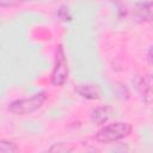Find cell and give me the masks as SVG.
Returning <instances> with one entry per match:
<instances>
[{
  "mask_svg": "<svg viewBox=\"0 0 153 153\" xmlns=\"http://www.w3.org/2000/svg\"><path fill=\"white\" fill-rule=\"evenodd\" d=\"M112 112H114V109L110 105H100V106L94 108L91 111L90 118H91L93 124L103 126V124H105L111 118Z\"/></svg>",
  "mask_w": 153,
  "mask_h": 153,
  "instance_id": "5",
  "label": "cell"
},
{
  "mask_svg": "<svg viewBox=\"0 0 153 153\" xmlns=\"http://www.w3.org/2000/svg\"><path fill=\"white\" fill-rule=\"evenodd\" d=\"M25 2V0H0V6L2 8H6V7H14V6H18L20 4Z\"/></svg>",
  "mask_w": 153,
  "mask_h": 153,
  "instance_id": "11",
  "label": "cell"
},
{
  "mask_svg": "<svg viewBox=\"0 0 153 153\" xmlns=\"http://www.w3.org/2000/svg\"><path fill=\"white\" fill-rule=\"evenodd\" d=\"M134 85L142 102L153 104V74H146L135 79Z\"/></svg>",
  "mask_w": 153,
  "mask_h": 153,
  "instance_id": "4",
  "label": "cell"
},
{
  "mask_svg": "<svg viewBox=\"0 0 153 153\" xmlns=\"http://www.w3.org/2000/svg\"><path fill=\"white\" fill-rule=\"evenodd\" d=\"M49 151L51 152H71L73 151V147L69 146L68 143H65V142H59V143H54Z\"/></svg>",
  "mask_w": 153,
  "mask_h": 153,
  "instance_id": "10",
  "label": "cell"
},
{
  "mask_svg": "<svg viewBox=\"0 0 153 153\" xmlns=\"http://www.w3.org/2000/svg\"><path fill=\"white\" fill-rule=\"evenodd\" d=\"M25 1H35V0H25Z\"/></svg>",
  "mask_w": 153,
  "mask_h": 153,
  "instance_id": "13",
  "label": "cell"
},
{
  "mask_svg": "<svg viewBox=\"0 0 153 153\" xmlns=\"http://www.w3.org/2000/svg\"><path fill=\"white\" fill-rule=\"evenodd\" d=\"M131 124L127 122H114L104 126L96 133V140L99 143H112L129 136L131 133Z\"/></svg>",
  "mask_w": 153,
  "mask_h": 153,
  "instance_id": "2",
  "label": "cell"
},
{
  "mask_svg": "<svg viewBox=\"0 0 153 153\" xmlns=\"http://www.w3.org/2000/svg\"><path fill=\"white\" fill-rule=\"evenodd\" d=\"M133 14L134 18L140 22H153V1L137 4Z\"/></svg>",
  "mask_w": 153,
  "mask_h": 153,
  "instance_id": "6",
  "label": "cell"
},
{
  "mask_svg": "<svg viewBox=\"0 0 153 153\" xmlns=\"http://www.w3.org/2000/svg\"><path fill=\"white\" fill-rule=\"evenodd\" d=\"M147 61L151 65H153V47H151L148 49V51H147Z\"/></svg>",
  "mask_w": 153,
  "mask_h": 153,
  "instance_id": "12",
  "label": "cell"
},
{
  "mask_svg": "<svg viewBox=\"0 0 153 153\" xmlns=\"http://www.w3.org/2000/svg\"><path fill=\"white\" fill-rule=\"evenodd\" d=\"M18 151L19 148L17 147L14 142L10 140H5V139L0 140V153H16Z\"/></svg>",
  "mask_w": 153,
  "mask_h": 153,
  "instance_id": "8",
  "label": "cell"
},
{
  "mask_svg": "<svg viewBox=\"0 0 153 153\" xmlns=\"http://www.w3.org/2000/svg\"><path fill=\"white\" fill-rule=\"evenodd\" d=\"M75 92L88 100H96L100 97V90L98 85L94 84H80L75 87Z\"/></svg>",
  "mask_w": 153,
  "mask_h": 153,
  "instance_id": "7",
  "label": "cell"
},
{
  "mask_svg": "<svg viewBox=\"0 0 153 153\" xmlns=\"http://www.w3.org/2000/svg\"><path fill=\"white\" fill-rule=\"evenodd\" d=\"M47 98H48L47 92L41 91L30 97L20 98V99H16V100L11 102L7 105V110L13 115H19V116L29 115V114H32L36 110H38L45 103Z\"/></svg>",
  "mask_w": 153,
  "mask_h": 153,
  "instance_id": "1",
  "label": "cell"
},
{
  "mask_svg": "<svg viewBox=\"0 0 153 153\" xmlns=\"http://www.w3.org/2000/svg\"><path fill=\"white\" fill-rule=\"evenodd\" d=\"M57 17L63 20V22H69L72 19V14H71V11L69 8L66 6V5H62L59 10H57Z\"/></svg>",
  "mask_w": 153,
  "mask_h": 153,
  "instance_id": "9",
  "label": "cell"
},
{
  "mask_svg": "<svg viewBox=\"0 0 153 153\" xmlns=\"http://www.w3.org/2000/svg\"><path fill=\"white\" fill-rule=\"evenodd\" d=\"M68 74H69V69H68L67 57L63 47L59 44L55 50V63L50 74V82L55 87L63 86L68 79Z\"/></svg>",
  "mask_w": 153,
  "mask_h": 153,
  "instance_id": "3",
  "label": "cell"
}]
</instances>
